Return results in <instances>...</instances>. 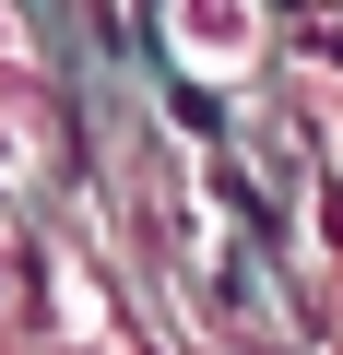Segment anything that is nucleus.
<instances>
[{"label":"nucleus","instance_id":"nucleus-1","mask_svg":"<svg viewBox=\"0 0 343 355\" xmlns=\"http://www.w3.org/2000/svg\"><path fill=\"white\" fill-rule=\"evenodd\" d=\"M178 60L190 71H249V0H178Z\"/></svg>","mask_w":343,"mask_h":355}]
</instances>
